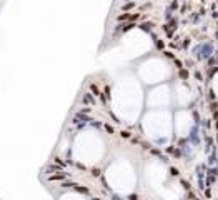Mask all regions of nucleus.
Returning <instances> with one entry per match:
<instances>
[{"mask_svg": "<svg viewBox=\"0 0 218 200\" xmlns=\"http://www.w3.org/2000/svg\"><path fill=\"white\" fill-rule=\"evenodd\" d=\"M210 52H212V47H210V45H205V47H201V53H200V55H201L203 59H207V57L210 55Z\"/></svg>", "mask_w": 218, "mask_h": 200, "instance_id": "1", "label": "nucleus"}, {"mask_svg": "<svg viewBox=\"0 0 218 200\" xmlns=\"http://www.w3.org/2000/svg\"><path fill=\"white\" fill-rule=\"evenodd\" d=\"M123 2H130V0H123Z\"/></svg>", "mask_w": 218, "mask_h": 200, "instance_id": "2", "label": "nucleus"}]
</instances>
